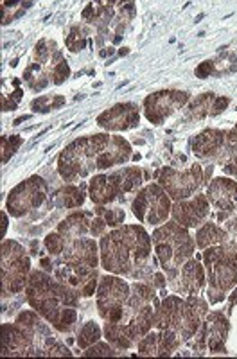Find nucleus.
<instances>
[{"label":"nucleus","mask_w":237,"mask_h":359,"mask_svg":"<svg viewBox=\"0 0 237 359\" xmlns=\"http://www.w3.org/2000/svg\"><path fill=\"white\" fill-rule=\"evenodd\" d=\"M131 156V147L123 137L92 135L74 140L57 158V172L67 182H76L92 171H104L114 165L126 163Z\"/></svg>","instance_id":"obj_1"},{"label":"nucleus","mask_w":237,"mask_h":359,"mask_svg":"<svg viewBox=\"0 0 237 359\" xmlns=\"http://www.w3.org/2000/svg\"><path fill=\"white\" fill-rule=\"evenodd\" d=\"M151 237L137 224L107 233L101 239L102 268L115 275L142 280L151 273Z\"/></svg>","instance_id":"obj_2"},{"label":"nucleus","mask_w":237,"mask_h":359,"mask_svg":"<svg viewBox=\"0 0 237 359\" xmlns=\"http://www.w3.org/2000/svg\"><path fill=\"white\" fill-rule=\"evenodd\" d=\"M29 306L60 332H69L76 323L78 293L63 282H53L43 271H33L25 286Z\"/></svg>","instance_id":"obj_3"},{"label":"nucleus","mask_w":237,"mask_h":359,"mask_svg":"<svg viewBox=\"0 0 237 359\" xmlns=\"http://www.w3.org/2000/svg\"><path fill=\"white\" fill-rule=\"evenodd\" d=\"M155 287L147 284H133L130 298L118 322L104 323V336L115 348H130L149 332L155 322Z\"/></svg>","instance_id":"obj_4"},{"label":"nucleus","mask_w":237,"mask_h":359,"mask_svg":"<svg viewBox=\"0 0 237 359\" xmlns=\"http://www.w3.org/2000/svg\"><path fill=\"white\" fill-rule=\"evenodd\" d=\"M56 345L49 327L31 311L18 314L13 323L2 325L4 355H53Z\"/></svg>","instance_id":"obj_5"},{"label":"nucleus","mask_w":237,"mask_h":359,"mask_svg":"<svg viewBox=\"0 0 237 359\" xmlns=\"http://www.w3.org/2000/svg\"><path fill=\"white\" fill-rule=\"evenodd\" d=\"M205 316H207V302L201 300L200 294H191L187 300L168 297L160 306H156L153 325L158 331L171 329L185 341L196 334Z\"/></svg>","instance_id":"obj_6"},{"label":"nucleus","mask_w":237,"mask_h":359,"mask_svg":"<svg viewBox=\"0 0 237 359\" xmlns=\"http://www.w3.org/2000/svg\"><path fill=\"white\" fill-rule=\"evenodd\" d=\"M153 246L160 266L169 275V280L180 273V269L194 253V241L185 230V226L175 223H165L153 232Z\"/></svg>","instance_id":"obj_7"},{"label":"nucleus","mask_w":237,"mask_h":359,"mask_svg":"<svg viewBox=\"0 0 237 359\" xmlns=\"http://www.w3.org/2000/svg\"><path fill=\"white\" fill-rule=\"evenodd\" d=\"M203 259L209 275L210 304L221 302L237 282V253L223 245L210 246L203 253Z\"/></svg>","instance_id":"obj_8"},{"label":"nucleus","mask_w":237,"mask_h":359,"mask_svg":"<svg viewBox=\"0 0 237 359\" xmlns=\"http://www.w3.org/2000/svg\"><path fill=\"white\" fill-rule=\"evenodd\" d=\"M142 182V172L139 168H124L111 175H97L90 182V200L99 207L111 203L121 194L137 189Z\"/></svg>","instance_id":"obj_9"},{"label":"nucleus","mask_w":237,"mask_h":359,"mask_svg":"<svg viewBox=\"0 0 237 359\" xmlns=\"http://www.w3.org/2000/svg\"><path fill=\"white\" fill-rule=\"evenodd\" d=\"M2 294L20 293L27 286V273L31 269L25 250L17 241L2 243Z\"/></svg>","instance_id":"obj_10"},{"label":"nucleus","mask_w":237,"mask_h":359,"mask_svg":"<svg viewBox=\"0 0 237 359\" xmlns=\"http://www.w3.org/2000/svg\"><path fill=\"white\" fill-rule=\"evenodd\" d=\"M131 286L118 277H102L97 286V309L104 322H118L130 298Z\"/></svg>","instance_id":"obj_11"},{"label":"nucleus","mask_w":237,"mask_h":359,"mask_svg":"<svg viewBox=\"0 0 237 359\" xmlns=\"http://www.w3.org/2000/svg\"><path fill=\"white\" fill-rule=\"evenodd\" d=\"M133 214L137 219L147 224H160L171 214V198L160 185H147L133 200Z\"/></svg>","instance_id":"obj_12"},{"label":"nucleus","mask_w":237,"mask_h":359,"mask_svg":"<svg viewBox=\"0 0 237 359\" xmlns=\"http://www.w3.org/2000/svg\"><path fill=\"white\" fill-rule=\"evenodd\" d=\"M203 169L200 163H194L185 171H176L172 168H164L158 172V185L168 192V196L175 201L187 200L194 196V192L203 184Z\"/></svg>","instance_id":"obj_13"},{"label":"nucleus","mask_w":237,"mask_h":359,"mask_svg":"<svg viewBox=\"0 0 237 359\" xmlns=\"http://www.w3.org/2000/svg\"><path fill=\"white\" fill-rule=\"evenodd\" d=\"M47 198V185L40 176H33V178L25 180L22 184L9 192L6 207L8 212L15 217H20L27 214L29 210L40 207Z\"/></svg>","instance_id":"obj_14"},{"label":"nucleus","mask_w":237,"mask_h":359,"mask_svg":"<svg viewBox=\"0 0 237 359\" xmlns=\"http://www.w3.org/2000/svg\"><path fill=\"white\" fill-rule=\"evenodd\" d=\"M189 101L187 92H178V90H162L155 94L147 95L144 101V111L149 123L162 124L169 115L175 114L178 108H182Z\"/></svg>","instance_id":"obj_15"},{"label":"nucleus","mask_w":237,"mask_h":359,"mask_svg":"<svg viewBox=\"0 0 237 359\" xmlns=\"http://www.w3.org/2000/svg\"><path fill=\"white\" fill-rule=\"evenodd\" d=\"M67 245L63 250V261L60 264H65L69 268L81 269H95L97 266V245L88 237H74L65 239Z\"/></svg>","instance_id":"obj_16"},{"label":"nucleus","mask_w":237,"mask_h":359,"mask_svg":"<svg viewBox=\"0 0 237 359\" xmlns=\"http://www.w3.org/2000/svg\"><path fill=\"white\" fill-rule=\"evenodd\" d=\"M209 203L216 208L217 221H225L237 207V182L230 178H216L207 189Z\"/></svg>","instance_id":"obj_17"},{"label":"nucleus","mask_w":237,"mask_h":359,"mask_svg":"<svg viewBox=\"0 0 237 359\" xmlns=\"http://www.w3.org/2000/svg\"><path fill=\"white\" fill-rule=\"evenodd\" d=\"M210 203L207 194H196L191 200L176 201L171 208V214L175 221L185 229H194L203 223V219L209 216Z\"/></svg>","instance_id":"obj_18"},{"label":"nucleus","mask_w":237,"mask_h":359,"mask_svg":"<svg viewBox=\"0 0 237 359\" xmlns=\"http://www.w3.org/2000/svg\"><path fill=\"white\" fill-rule=\"evenodd\" d=\"M139 107L133 102H123V104H115L110 110L102 111L97 117V124L104 130L123 131L131 130L139 124Z\"/></svg>","instance_id":"obj_19"},{"label":"nucleus","mask_w":237,"mask_h":359,"mask_svg":"<svg viewBox=\"0 0 237 359\" xmlns=\"http://www.w3.org/2000/svg\"><path fill=\"white\" fill-rule=\"evenodd\" d=\"M172 290L176 293H187V294H200V291L203 290L205 284V273L203 268L198 261H187L184 264V268L180 269V273L176 275L172 280H169Z\"/></svg>","instance_id":"obj_20"},{"label":"nucleus","mask_w":237,"mask_h":359,"mask_svg":"<svg viewBox=\"0 0 237 359\" xmlns=\"http://www.w3.org/2000/svg\"><path fill=\"white\" fill-rule=\"evenodd\" d=\"M205 332H207V347L210 352H226L225 341L229 334V322L223 313H210L203 320Z\"/></svg>","instance_id":"obj_21"},{"label":"nucleus","mask_w":237,"mask_h":359,"mask_svg":"<svg viewBox=\"0 0 237 359\" xmlns=\"http://www.w3.org/2000/svg\"><path fill=\"white\" fill-rule=\"evenodd\" d=\"M226 133L221 130H205L198 135L192 144V151L200 158H210V156L221 155L225 146Z\"/></svg>","instance_id":"obj_22"},{"label":"nucleus","mask_w":237,"mask_h":359,"mask_svg":"<svg viewBox=\"0 0 237 359\" xmlns=\"http://www.w3.org/2000/svg\"><path fill=\"white\" fill-rule=\"evenodd\" d=\"M229 107V99L226 97H216L214 94H205L194 99L191 107L185 111V117L194 121V118H203V117H214L219 115L221 111H225Z\"/></svg>","instance_id":"obj_23"},{"label":"nucleus","mask_w":237,"mask_h":359,"mask_svg":"<svg viewBox=\"0 0 237 359\" xmlns=\"http://www.w3.org/2000/svg\"><path fill=\"white\" fill-rule=\"evenodd\" d=\"M90 214L86 212H76L72 216L67 217L63 223H60L57 232L62 233L65 239H74V237H81L85 233L90 232L92 221H88Z\"/></svg>","instance_id":"obj_24"},{"label":"nucleus","mask_w":237,"mask_h":359,"mask_svg":"<svg viewBox=\"0 0 237 359\" xmlns=\"http://www.w3.org/2000/svg\"><path fill=\"white\" fill-rule=\"evenodd\" d=\"M219 165L223 171L237 178V124L226 133L225 146L219 156Z\"/></svg>","instance_id":"obj_25"},{"label":"nucleus","mask_w":237,"mask_h":359,"mask_svg":"<svg viewBox=\"0 0 237 359\" xmlns=\"http://www.w3.org/2000/svg\"><path fill=\"white\" fill-rule=\"evenodd\" d=\"M226 232L216 223H205L196 233V246L200 250L210 248V246L225 245Z\"/></svg>","instance_id":"obj_26"},{"label":"nucleus","mask_w":237,"mask_h":359,"mask_svg":"<svg viewBox=\"0 0 237 359\" xmlns=\"http://www.w3.org/2000/svg\"><path fill=\"white\" fill-rule=\"evenodd\" d=\"M83 189V185H81ZM79 187H67L63 191H60L56 194V205L60 207H67V208H74V207H79L83 205L85 201V194Z\"/></svg>","instance_id":"obj_27"},{"label":"nucleus","mask_w":237,"mask_h":359,"mask_svg":"<svg viewBox=\"0 0 237 359\" xmlns=\"http://www.w3.org/2000/svg\"><path fill=\"white\" fill-rule=\"evenodd\" d=\"M101 338V329L95 325L94 322H88L81 327V331L78 334V345L81 348H88L92 347L94 343L99 341Z\"/></svg>","instance_id":"obj_28"},{"label":"nucleus","mask_w":237,"mask_h":359,"mask_svg":"<svg viewBox=\"0 0 237 359\" xmlns=\"http://www.w3.org/2000/svg\"><path fill=\"white\" fill-rule=\"evenodd\" d=\"M139 354L140 355H158V332L147 334L139 341Z\"/></svg>","instance_id":"obj_29"},{"label":"nucleus","mask_w":237,"mask_h":359,"mask_svg":"<svg viewBox=\"0 0 237 359\" xmlns=\"http://www.w3.org/2000/svg\"><path fill=\"white\" fill-rule=\"evenodd\" d=\"M65 245H67L65 237H63L60 232H57V233H49V236L46 237V248H47V252H49L50 255H54V257H56V255H60V253H62L63 250H65Z\"/></svg>","instance_id":"obj_30"},{"label":"nucleus","mask_w":237,"mask_h":359,"mask_svg":"<svg viewBox=\"0 0 237 359\" xmlns=\"http://www.w3.org/2000/svg\"><path fill=\"white\" fill-rule=\"evenodd\" d=\"M97 212L101 214L102 219L107 221L108 226H117V224H121L124 221V210H121V208H110V210H107L104 207H99Z\"/></svg>","instance_id":"obj_31"},{"label":"nucleus","mask_w":237,"mask_h":359,"mask_svg":"<svg viewBox=\"0 0 237 359\" xmlns=\"http://www.w3.org/2000/svg\"><path fill=\"white\" fill-rule=\"evenodd\" d=\"M225 232H226V239L223 246H226V248L232 250L233 253H237V216L226 221Z\"/></svg>","instance_id":"obj_32"},{"label":"nucleus","mask_w":237,"mask_h":359,"mask_svg":"<svg viewBox=\"0 0 237 359\" xmlns=\"http://www.w3.org/2000/svg\"><path fill=\"white\" fill-rule=\"evenodd\" d=\"M22 144V139L20 137H17V135H15V137H4V139H2V151H4V155H2V162H8V158H11L13 156V153L17 151V147L20 146Z\"/></svg>","instance_id":"obj_33"},{"label":"nucleus","mask_w":237,"mask_h":359,"mask_svg":"<svg viewBox=\"0 0 237 359\" xmlns=\"http://www.w3.org/2000/svg\"><path fill=\"white\" fill-rule=\"evenodd\" d=\"M67 47H69L72 53H78V50H81L83 47H85V38L79 36V34L76 33V29H74L72 34L67 38Z\"/></svg>","instance_id":"obj_34"},{"label":"nucleus","mask_w":237,"mask_h":359,"mask_svg":"<svg viewBox=\"0 0 237 359\" xmlns=\"http://www.w3.org/2000/svg\"><path fill=\"white\" fill-rule=\"evenodd\" d=\"M85 355H115V351L110 347V345L97 343V345H94V347H88V351L85 352Z\"/></svg>","instance_id":"obj_35"},{"label":"nucleus","mask_w":237,"mask_h":359,"mask_svg":"<svg viewBox=\"0 0 237 359\" xmlns=\"http://www.w3.org/2000/svg\"><path fill=\"white\" fill-rule=\"evenodd\" d=\"M107 221L102 219V217H95L94 221H92V224H90V233L94 237H97V236H102V233H104V230H107Z\"/></svg>","instance_id":"obj_36"},{"label":"nucleus","mask_w":237,"mask_h":359,"mask_svg":"<svg viewBox=\"0 0 237 359\" xmlns=\"http://www.w3.org/2000/svg\"><path fill=\"white\" fill-rule=\"evenodd\" d=\"M212 69H214V63L212 62L201 63V65L196 69V76H198V78H207V76H210Z\"/></svg>","instance_id":"obj_37"},{"label":"nucleus","mask_w":237,"mask_h":359,"mask_svg":"<svg viewBox=\"0 0 237 359\" xmlns=\"http://www.w3.org/2000/svg\"><path fill=\"white\" fill-rule=\"evenodd\" d=\"M128 53H130V49H126V47H124V49H121V53L118 54H121V56H124V54H128Z\"/></svg>","instance_id":"obj_38"}]
</instances>
